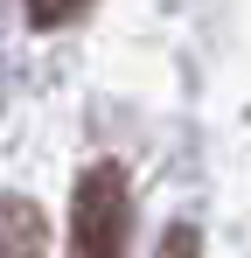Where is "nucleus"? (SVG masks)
Listing matches in <instances>:
<instances>
[{
  "label": "nucleus",
  "instance_id": "nucleus-1",
  "mask_svg": "<svg viewBox=\"0 0 251 258\" xmlns=\"http://www.w3.org/2000/svg\"><path fill=\"white\" fill-rule=\"evenodd\" d=\"M133 244V188L119 161H98L77 174L70 196V258H126Z\"/></svg>",
  "mask_w": 251,
  "mask_h": 258
},
{
  "label": "nucleus",
  "instance_id": "nucleus-2",
  "mask_svg": "<svg viewBox=\"0 0 251 258\" xmlns=\"http://www.w3.org/2000/svg\"><path fill=\"white\" fill-rule=\"evenodd\" d=\"M49 251V223L28 196H0V258H42Z\"/></svg>",
  "mask_w": 251,
  "mask_h": 258
},
{
  "label": "nucleus",
  "instance_id": "nucleus-3",
  "mask_svg": "<svg viewBox=\"0 0 251 258\" xmlns=\"http://www.w3.org/2000/svg\"><path fill=\"white\" fill-rule=\"evenodd\" d=\"M84 7H91V0H28V21H35V28H70Z\"/></svg>",
  "mask_w": 251,
  "mask_h": 258
},
{
  "label": "nucleus",
  "instance_id": "nucleus-4",
  "mask_svg": "<svg viewBox=\"0 0 251 258\" xmlns=\"http://www.w3.org/2000/svg\"><path fill=\"white\" fill-rule=\"evenodd\" d=\"M161 258H196V230H189V223H174V230H167V244H161Z\"/></svg>",
  "mask_w": 251,
  "mask_h": 258
}]
</instances>
